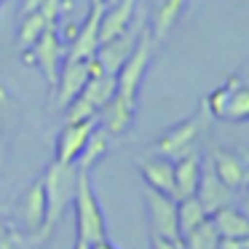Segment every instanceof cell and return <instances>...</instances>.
Returning <instances> with one entry per match:
<instances>
[{
  "label": "cell",
  "instance_id": "obj_29",
  "mask_svg": "<svg viewBox=\"0 0 249 249\" xmlns=\"http://www.w3.org/2000/svg\"><path fill=\"white\" fill-rule=\"evenodd\" d=\"M11 233H14V228L8 225V222H3V220H0V244L6 241V238L11 236Z\"/></svg>",
  "mask_w": 249,
  "mask_h": 249
},
{
  "label": "cell",
  "instance_id": "obj_11",
  "mask_svg": "<svg viewBox=\"0 0 249 249\" xmlns=\"http://www.w3.org/2000/svg\"><path fill=\"white\" fill-rule=\"evenodd\" d=\"M209 166L231 190H241L247 185V158L241 153L228 150V147H214Z\"/></svg>",
  "mask_w": 249,
  "mask_h": 249
},
{
  "label": "cell",
  "instance_id": "obj_8",
  "mask_svg": "<svg viewBox=\"0 0 249 249\" xmlns=\"http://www.w3.org/2000/svg\"><path fill=\"white\" fill-rule=\"evenodd\" d=\"M145 206L150 217V236H163V238H179L177 231V198L166 193L147 188L145 190Z\"/></svg>",
  "mask_w": 249,
  "mask_h": 249
},
{
  "label": "cell",
  "instance_id": "obj_5",
  "mask_svg": "<svg viewBox=\"0 0 249 249\" xmlns=\"http://www.w3.org/2000/svg\"><path fill=\"white\" fill-rule=\"evenodd\" d=\"M22 54H24V62H27V65H35L43 72L49 89L54 91L56 78H59V67H62V56H65V46H62L56 30L54 27L43 30V35H40L27 51H22Z\"/></svg>",
  "mask_w": 249,
  "mask_h": 249
},
{
  "label": "cell",
  "instance_id": "obj_33",
  "mask_svg": "<svg viewBox=\"0 0 249 249\" xmlns=\"http://www.w3.org/2000/svg\"><path fill=\"white\" fill-rule=\"evenodd\" d=\"M0 137H3V126H0Z\"/></svg>",
  "mask_w": 249,
  "mask_h": 249
},
{
  "label": "cell",
  "instance_id": "obj_2",
  "mask_svg": "<svg viewBox=\"0 0 249 249\" xmlns=\"http://www.w3.org/2000/svg\"><path fill=\"white\" fill-rule=\"evenodd\" d=\"M72 209H75V238L86 244H97L107 238V228H105V214L99 198L94 193L91 177L86 169H78L75 179V193H72Z\"/></svg>",
  "mask_w": 249,
  "mask_h": 249
},
{
  "label": "cell",
  "instance_id": "obj_19",
  "mask_svg": "<svg viewBox=\"0 0 249 249\" xmlns=\"http://www.w3.org/2000/svg\"><path fill=\"white\" fill-rule=\"evenodd\" d=\"M214 231L220 233V238H249V220L244 212H238L236 206H222V209L209 214Z\"/></svg>",
  "mask_w": 249,
  "mask_h": 249
},
{
  "label": "cell",
  "instance_id": "obj_28",
  "mask_svg": "<svg viewBox=\"0 0 249 249\" xmlns=\"http://www.w3.org/2000/svg\"><path fill=\"white\" fill-rule=\"evenodd\" d=\"M40 3H43V0H22V17H24V14L38 11V8H40Z\"/></svg>",
  "mask_w": 249,
  "mask_h": 249
},
{
  "label": "cell",
  "instance_id": "obj_15",
  "mask_svg": "<svg viewBox=\"0 0 249 249\" xmlns=\"http://www.w3.org/2000/svg\"><path fill=\"white\" fill-rule=\"evenodd\" d=\"M140 172L145 177L147 188L158 190V193H166L174 198V161L153 153L150 158L140 161Z\"/></svg>",
  "mask_w": 249,
  "mask_h": 249
},
{
  "label": "cell",
  "instance_id": "obj_23",
  "mask_svg": "<svg viewBox=\"0 0 249 249\" xmlns=\"http://www.w3.org/2000/svg\"><path fill=\"white\" fill-rule=\"evenodd\" d=\"M206 217H209V214L204 212V206H201V201L196 198V196L179 198L177 201V231H179V238H182L190 228L198 225L201 220H206Z\"/></svg>",
  "mask_w": 249,
  "mask_h": 249
},
{
  "label": "cell",
  "instance_id": "obj_27",
  "mask_svg": "<svg viewBox=\"0 0 249 249\" xmlns=\"http://www.w3.org/2000/svg\"><path fill=\"white\" fill-rule=\"evenodd\" d=\"M0 249H22V236H19V233L14 231L11 236L6 238V241L0 244Z\"/></svg>",
  "mask_w": 249,
  "mask_h": 249
},
{
  "label": "cell",
  "instance_id": "obj_25",
  "mask_svg": "<svg viewBox=\"0 0 249 249\" xmlns=\"http://www.w3.org/2000/svg\"><path fill=\"white\" fill-rule=\"evenodd\" d=\"M43 30H49V24H46V19L40 17V11L24 14V17H22V27H19V49L27 51L30 46L43 35Z\"/></svg>",
  "mask_w": 249,
  "mask_h": 249
},
{
  "label": "cell",
  "instance_id": "obj_9",
  "mask_svg": "<svg viewBox=\"0 0 249 249\" xmlns=\"http://www.w3.org/2000/svg\"><path fill=\"white\" fill-rule=\"evenodd\" d=\"M99 124V118H89V121H75V124H65L56 137V158L54 161L62 163H75V158L81 156L83 145H86L89 134L94 131V126Z\"/></svg>",
  "mask_w": 249,
  "mask_h": 249
},
{
  "label": "cell",
  "instance_id": "obj_34",
  "mask_svg": "<svg viewBox=\"0 0 249 249\" xmlns=\"http://www.w3.org/2000/svg\"><path fill=\"white\" fill-rule=\"evenodd\" d=\"M3 3H6V0H0V6H3Z\"/></svg>",
  "mask_w": 249,
  "mask_h": 249
},
{
  "label": "cell",
  "instance_id": "obj_21",
  "mask_svg": "<svg viewBox=\"0 0 249 249\" xmlns=\"http://www.w3.org/2000/svg\"><path fill=\"white\" fill-rule=\"evenodd\" d=\"M110 147V134L102 129V126H94V131L89 134L86 145H83L81 156L75 158V166L78 169H86V172H91V166L99 161V158H105V153H107Z\"/></svg>",
  "mask_w": 249,
  "mask_h": 249
},
{
  "label": "cell",
  "instance_id": "obj_13",
  "mask_svg": "<svg viewBox=\"0 0 249 249\" xmlns=\"http://www.w3.org/2000/svg\"><path fill=\"white\" fill-rule=\"evenodd\" d=\"M137 8H140V0H115L113 6H105L102 19H99V43L121 35L137 17Z\"/></svg>",
  "mask_w": 249,
  "mask_h": 249
},
{
  "label": "cell",
  "instance_id": "obj_10",
  "mask_svg": "<svg viewBox=\"0 0 249 249\" xmlns=\"http://www.w3.org/2000/svg\"><path fill=\"white\" fill-rule=\"evenodd\" d=\"M105 6L91 3L86 22L78 27V35L72 38L70 49H67V59H91L99 49V19H102Z\"/></svg>",
  "mask_w": 249,
  "mask_h": 249
},
{
  "label": "cell",
  "instance_id": "obj_16",
  "mask_svg": "<svg viewBox=\"0 0 249 249\" xmlns=\"http://www.w3.org/2000/svg\"><path fill=\"white\" fill-rule=\"evenodd\" d=\"M19 212H22L24 228L33 233V241H35L40 228H43V220H46V196H43V182L40 179L24 190L22 201H19Z\"/></svg>",
  "mask_w": 249,
  "mask_h": 249
},
{
  "label": "cell",
  "instance_id": "obj_14",
  "mask_svg": "<svg viewBox=\"0 0 249 249\" xmlns=\"http://www.w3.org/2000/svg\"><path fill=\"white\" fill-rule=\"evenodd\" d=\"M201 156L196 150L185 153L182 158L174 161V198H188V196H196V188H198L201 179Z\"/></svg>",
  "mask_w": 249,
  "mask_h": 249
},
{
  "label": "cell",
  "instance_id": "obj_24",
  "mask_svg": "<svg viewBox=\"0 0 249 249\" xmlns=\"http://www.w3.org/2000/svg\"><path fill=\"white\" fill-rule=\"evenodd\" d=\"M220 118L222 121H236V124H241V121L249 118V89H247V83H238L236 86V91L231 94L228 105L222 107Z\"/></svg>",
  "mask_w": 249,
  "mask_h": 249
},
{
  "label": "cell",
  "instance_id": "obj_1",
  "mask_svg": "<svg viewBox=\"0 0 249 249\" xmlns=\"http://www.w3.org/2000/svg\"><path fill=\"white\" fill-rule=\"evenodd\" d=\"M75 179H78V166L75 163H62L51 161L49 169L43 174V196H46V220L40 228L35 241H46L54 233V228L59 225L62 214L67 212V206L72 204V193H75Z\"/></svg>",
  "mask_w": 249,
  "mask_h": 249
},
{
  "label": "cell",
  "instance_id": "obj_3",
  "mask_svg": "<svg viewBox=\"0 0 249 249\" xmlns=\"http://www.w3.org/2000/svg\"><path fill=\"white\" fill-rule=\"evenodd\" d=\"M153 51H156V43L150 38V30L147 24L142 27L140 38H137V46L134 51L129 54V59L121 65V70L115 72V94L121 99H126L129 105H137L140 99V89H142V81H145V72L153 62Z\"/></svg>",
  "mask_w": 249,
  "mask_h": 249
},
{
  "label": "cell",
  "instance_id": "obj_30",
  "mask_svg": "<svg viewBox=\"0 0 249 249\" xmlns=\"http://www.w3.org/2000/svg\"><path fill=\"white\" fill-rule=\"evenodd\" d=\"M91 249H118V247H115V244H110L107 238H105V241H97V244H91Z\"/></svg>",
  "mask_w": 249,
  "mask_h": 249
},
{
  "label": "cell",
  "instance_id": "obj_17",
  "mask_svg": "<svg viewBox=\"0 0 249 249\" xmlns=\"http://www.w3.org/2000/svg\"><path fill=\"white\" fill-rule=\"evenodd\" d=\"M182 11H185V0H158L156 14H153V22L147 24L153 43L158 46V43H163V40L169 38V33H172L174 24L179 22Z\"/></svg>",
  "mask_w": 249,
  "mask_h": 249
},
{
  "label": "cell",
  "instance_id": "obj_18",
  "mask_svg": "<svg viewBox=\"0 0 249 249\" xmlns=\"http://www.w3.org/2000/svg\"><path fill=\"white\" fill-rule=\"evenodd\" d=\"M134 110H137V105H129L126 99H121L118 94H113L110 102L99 110V113H102V129L107 131L110 137H118V134H124V131H129L131 121H134Z\"/></svg>",
  "mask_w": 249,
  "mask_h": 249
},
{
  "label": "cell",
  "instance_id": "obj_32",
  "mask_svg": "<svg viewBox=\"0 0 249 249\" xmlns=\"http://www.w3.org/2000/svg\"><path fill=\"white\" fill-rule=\"evenodd\" d=\"M91 3H99V6H107L110 0H91Z\"/></svg>",
  "mask_w": 249,
  "mask_h": 249
},
{
  "label": "cell",
  "instance_id": "obj_20",
  "mask_svg": "<svg viewBox=\"0 0 249 249\" xmlns=\"http://www.w3.org/2000/svg\"><path fill=\"white\" fill-rule=\"evenodd\" d=\"M115 94V75H107V72H97V75H89L86 86L78 97H83L94 110H102L105 105L110 102V97Z\"/></svg>",
  "mask_w": 249,
  "mask_h": 249
},
{
  "label": "cell",
  "instance_id": "obj_31",
  "mask_svg": "<svg viewBox=\"0 0 249 249\" xmlns=\"http://www.w3.org/2000/svg\"><path fill=\"white\" fill-rule=\"evenodd\" d=\"M72 249H91V244L81 241V238H75V244H72Z\"/></svg>",
  "mask_w": 249,
  "mask_h": 249
},
{
  "label": "cell",
  "instance_id": "obj_12",
  "mask_svg": "<svg viewBox=\"0 0 249 249\" xmlns=\"http://www.w3.org/2000/svg\"><path fill=\"white\" fill-rule=\"evenodd\" d=\"M233 193H236V190L228 188V185L212 172V166L201 169V179H198V188H196V198L201 201V206H204L206 214H212V212L228 206L233 201Z\"/></svg>",
  "mask_w": 249,
  "mask_h": 249
},
{
  "label": "cell",
  "instance_id": "obj_7",
  "mask_svg": "<svg viewBox=\"0 0 249 249\" xmlns=\"http://www.w3.org/2000/svg\"><path fill=\"white\" fill-rule=\"evenodd\" d=\"M89 75H91V59H65V65L59 67L56 86L51 91V107L65 110L83 91Z\"/></svg>",
  "mask_w": 249,
  "mask_h": 249
},
{
  "label": "cell",
  "instance_id": "obj_4",
  "mask_svg": "<svg viewBox=\"0 0 249 249\" xmlns=\"http://www.w3.org/2000/svg\"><path fill=\"white\" fill-rule=\"evenodd\" d=\"M206 121H209V110H206L204 102H201L198 113H193L190 118L179 121V124H174L169 131H163L161 140L153 145V153L169 158V161H177V158L185 156V153L196 150V142H198L201 131L206 129Z\"/></svg>",
  "mask_w": 249,
  "mask_h": 249
},
{
  "label": "cell",
  "instance_id": "obj_26",
  "mask_svg": "<svg viewBox=\"0 0 249 249\" xmlns=\"http://www.w3.org/2000/svg\"><path fill=\"white\" fill-rule=\"evenodd\" d=\"M150 249H185L179 238H163V236H150Z\"/></svg>",
  "mask_w": 249,
  "mask_h": 249
},
{
  "label": "cell",
  "instance_id": "obj_6",
  "mask_svg": "<svg viewBox=\"0 0 249 249\" xmlns=\"http://www.w3.org/2000/svg\"><path fill=\"white\" fill-rule=\"evenodd\" d=\"M145 24H147L145 19L134 17V22H131L121 35H115V38L99 43L97 54H94V62H97V65L107 72V75H115V72L121 70V65L129 59V54L134 51L137 38H140V33H142V27H145Z\"/></svg>",
  "mask_w": 249,
  "mask_h": 249
},
{
  "label": "cell",
  "instance_id": "obj_22",
  "mask_svg": "<svg viewBox=\"0 0 249 249\" xmlns=\"http://www.w3.org/2000/svg\"><path fill=\"white\" fill-rule=\"evenodd\" d=\"M179 241H182L185 249H217V244H220V233L214 231L212 220L206 217V220H201L196 228H190Z\"/></svg>",
  "mask_w": 249,
  "mask_h": 249
}]
</instances>
